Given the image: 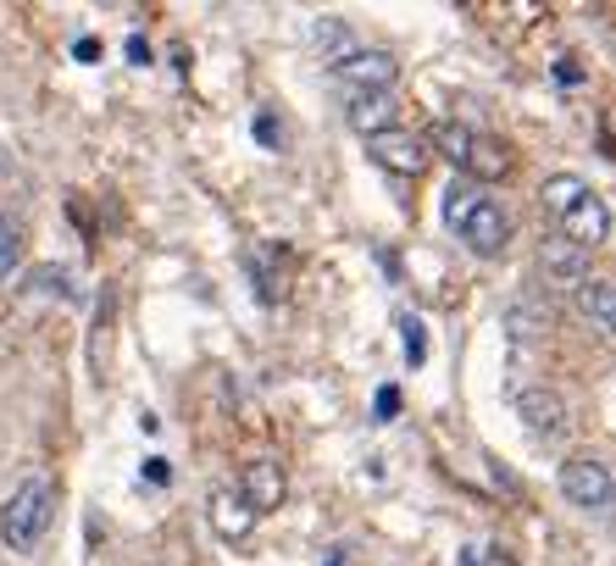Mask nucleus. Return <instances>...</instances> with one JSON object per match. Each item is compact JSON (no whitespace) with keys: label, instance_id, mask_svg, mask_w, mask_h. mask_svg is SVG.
<instances>
[{"label":"nucleus","instance_id":"f257e3e1","mask_svg":"<svg viewBox=\"0 0 616 566\" xmlns=\"http://www.w3.org/2000/svg\"><path fill=\"white\" fill-rule=\"evenodd\" d=\"M51 516H57V483L51 477H23L12 488V500L0 505V538H7L18 555H29L51 533Z\"/></svg>","mask_w":616,"mask_h":566},{"label":"nucleus","instance_id":"f03ea898","mask_svg":"<svg viewBox=\"0 0 616 566\" xmlns=\"http://www.w3.org/2000/svg\"><path fill=\"white\" fill-rule=\"evenodd\" d=\"M367 156L383 167V173H400V178H417L428 162H433V151H428V134H417V128H383V134H372L367 140Z\"/></svg>","mask_w":616,"mask_h":566},{"label":"nucleus","instance_id":"7ed1b4c3","mask_svg":"<svg viewBox=\"0 0 616 566\" xmlns=\"http://www.w3.org/2000/svg\"><path fill=\"white\" fill-rule=\"evenodd\" d=\"M561 494L583 511H599L616 500V477L599 455H572V461H561Z\"/></svg>","mask_w":616,"mask_h":566},{"label":"nucleus","instance_id":"20e7f679","mask_svg":"<svg viewBox=\"0 0 616 566\" xmlns=\"http://www.w3.org/2000/svg\"><path fill=\"white\" fill-rule=\"evenodd\" d=\"M333 79L345 84V95H389V84L400 79V62L389 51H350L345 62H333Z\"/></svg>","mask_w":616,"mask_h":566},{"label":"nucleus","instance_id":"39448f33","mask_svg":"<svg viewBox=\"0 0 616 566\" xmlns=\"http://www.w3.org/2000/svg\"><path fill=\"white\" fill-rule=\"evenodd\" d=\"M516 416L527 422V433L538 439V444H561L566 433H572V405L555 394V389H522L516 394Z\"/></svg>","mask_w":616,"mask_h":566},{"label":"nucleus","instance_id":"423d86ee","mask_svg":"<svg viewBox=\"0 0 616 566\" xmlns=\"http://www.w3.org/2000/svg\"><path fill=\"white\" fill-rule=\"evenodd\" d=\"M455 234L472 245V256H500V250H505V239H511V212H505L500 200L478 195V206L466 212V223H461Z\"/></svg>","mask_w":616,"mask_h":566},{"label":"nucleus","instance_id":"0eeeda50","mask_svg":"<svg viewBox=\"0 0 616 566\" xmlns=\"http://www.w3.org/2000/svg\"><path fill=\"white\" fill-rule=\"evenodd\" d=\"M605 234H610V212H605V200L594 189H583L561 212V239H572L577 250H594V245H605Z\"/></svg>","mask_w":616,"mask_h":566},{"label":"nucleus","instance_id":"6e6552de","mask_svg":"<svg viewBox=\"0 0 616 566\" xmlns=\"http://www.w3.org/2000/svg\"><path fill=\"white\" fill-rule=\"evenodd\" d=\"M538 267H544V278L550 284H561V289H577V284H588V250H577L572 239H544L538 245Z\"/></svg>","mask_w":616,"mask_h":566},{"label":"nucleus","instance_id":"1a4fd4ad","mask_svg":"<svg viewBox=\"0 0 616 566\" xmlns=\"http://www.w3.org/2000/svg\"><path fill=\"white\" fill-rule=\"evenodd\" d=\"M239 500H245L256 516H261V511H273V505L284 500V466H278V461H267V455H261V461H250V466H245V477H239Z\"/></svg>","mask_w":616,"mask_h":566},{"label":"nucleus","instance_id":"9d476101","mask_svg":"<svg viewBox=\"0 0 616 566\" xmlns=\"http://www.w3.org/2000/svg\"><path fill=\"white\" fill-rule=\"evenodd\" d=\"M572 295H577V311H583V317H588L605 339H616V284L588 278V284H577Z\"/></svg>","mask_w":616,"mask_h":566},{"label":"nucleus","instance_id":"9b49d317","mask_svg":"<svg viewBox=\"0 0 616 566\" xmlns=\"http://www.w3.org/2000/svg\"><path fill=\"white\" fill-rule=\"evenodd\" d=\"M394 95H350V128L361 134V140H372V134H383V128H394Z\"/></svg>","mask_w":616,"mask_h":566},{"label":"nucleus","instance_id":"f8f14e48","mask_svg":"<svg viewBox=\"0 0 616 566\" xmlns=\"http://www.w3.org/2000/svg\"><path fill=\"white\" fill-rule=\"evenodd\" d=\"M250 522H256V511H250L239 494H228V488H217V494H212V527H217L223 538H245V533H250Z\"/></svg>","mask_w":616,"mask_h":566},{"label":"nucleus","instance_id":"ddd939ff","mask_svg":"<svg viewBox=\"0 0 616 566\" xmlns=\"http://www.w3.org/2000/svg\"><path fill=\"white\" fill-rule=\"evenodd\" d=\"M472 140H478V134H472L466 123H450V117H444V123H439V128L428 134V151H439L444 162L466 167V156H472Z\"/></svg>","mask_w":616,"mask_h":566},{"label":"nucleus","instance_id":"4468645a","mask_svg":"<svg viewBox=\"0 0 616 566\" xmlns=\"http://www.w3.org/2000/svg\"><path fill=\"white\" fill-rule=\"evenodd\" d=\"M311 45L328 56V68H333V62H345V56L356 51V40H350V29H345L339 18H317V23H311Z\"/></svg>","mask_w":616,"mask_h":566},{"label":"nucleus","instance_id":"2eb2a0df","mask_svg":"<svg viewBox=\"0 0 616 566\" xmlns=\"http://www.w3.org/2000/svg\"><path fill=\"white\" fill-rule=\"evenodd\" d=\"M505 167H511V156H505L494 140H483V134H478V140H472V156H466V167H461V173H466V178H505Z\"/></svg>","mask_w":616,"mask_h":566},{"label":"nucleus","instance_id":"dca6fc26","mask_svg":"<svg viewBox=\"0 0 616 566\" xmlns=\"http://www.w3.org/2000/svg\"><path fill=\"white\" fill-rule=\"evenodd\" d=\"M505 333L522 339V344H527V339H544V333H550V306H538V311H533V306H505Z\"/></svg>","mask_w":616,"mask_h":566},{"label":"nucleus","instance_id":"f3484780","mask_svg":"<svg viewBox=\"0 0 616 566\" xmlns=\"http://www.w3.org/2000/svg\"><path fill=\"white\" fill-rule=\"evenodd\" d=\"M23 223L18 217H7V212H0V284H7L18 267H23Z\"/></svg>","mask_w":616,"mask_h":566},{"label":"nucleus","instance_id":"a211bd4d","mask_svg":"<svg viewBox=\"0 0 616 566\" xmlns=\"http://www.w3.org/2000/svg\"><path fill=\"white\" fill-rule=\"evenodd\" d=\"M583 189H588L583 178H572V173H555V178H544V206H550V212L561 217V212H566V206H572V200L583 195Z\"/></svg>","mask_w":616,"mask_h":566},{"label":"nucleus","instance_id":"6ab92c4d","mask_svg":"<svg viewBox=\"0 0 616 566\" xmlns=\"http://www.w3.org/2000/svg\"><path fill=\"white\" fill-rule=\"evenodd\" d=\"M478 195H483V189H472V184H461V178H455V184L444 189V228H461V223H466V212L478 206Z\"/></svg>","mask_w":616,"mask_h":566},{"label":"nucleus","instance_id":"aec40b11","mask_svg":"<svg viewBox=\"0 0 616 566\" xmlns=\"http://www.w3.org/2000/svg\"><path fill=\"white\" fill-rule=\"evenodd\" d=\"M400 350H405L411 367L428 361V328H422V317H400Z\"/></svg>","mask_w":616,"mask_h":566},{"label":"nucleus","instance_id":"412c9836","mask_svg":"<svg viewBox=\"0 0 616 566\" xmlns=\"http://www.w3.org/2000/svg\"><path fill=\"white\" fill-rule=\"evenodd\" d=\"M29 289H40V295H62V300H73V289H68V272H62V267H40V272L29 278Z\"/></svg>","mask_w":616,"mask_h":566},{"label":"nucleus","instance_id":"4be33fe9","mask_svg":"<svg viewBox=\"0 0 616 566\" xmlns=\"http://www.w3.org/2000/svg\"><path fill=\"white\" fill-rule=\"evenodd\" d=\"M400 416V383H383L372 394V422H394Z\"/></svg>","mask_w":616,"mask_h":566},{"label":"nucleus","instance_id":"5701e85b","mask_svg":"<svg viewBox=\"0 0 616 566\" xmlns=\"http://www.w3.org/2000/svg\"><path fill=\"white\" fill-rule=\"evenodd\" d=\"M250 128H256V145H267V151H278V145H284V128H278V117H273V112H256V123H250Z\"/></svg>","mask_w":616,"mask_h":566},{"label":"nucleus","instance_id":"b1692460","mask_svg":"<svg viewBox=\"0 0 616 566\" xmlns=\"http://www.w3.org/2000/svg\"><path fill=\"white\" fill-rule=\"evenodd\" d=\"M550 73H555V84H561V90H577V84H583V68H577L572 56H561Z\"/></svg>","mask_w":616,"mask_h":566},{"label":"nucleus","instance_id":"393cba45","mask_svg":"<svg viewBox=\"0 0 616 566\" xmlns=\"http://www.w3.org/2000/svg\"><path fill=\"white\" fill-rule=\"evenodd\" d=\"M145 483H173V461L151 455V461H145Z\"/></svg>","mask_w":616,"mask_h":566},{"label":"nucleus","instance_id":"a878e982","mask_svg":"<svg viewBox=\"0 0 616 566\" xmlns=\"http://www.w3.org/2000/svg\"><path fill=\"white\" fill-rule=\"evenodd\" d=\"M129 62H134V68H151V45H145V34H129Z\"/></svg>","mask_w":616,"mask_h":566},{"label":"nucleus","instance_id":"bb28decb","mask_svg":"<svg viewBox=\"0 0 616 566\" xmlns=\"http://www.w3.org/2000/svg\"><path fill=\"white\" fill-rule=\"evenodd\" d=\"M73 56H79V62H101V40H95V34H84V40L73 45Z\"/></svg>","mask_w":616,"mask_h":566},{"label":"nucleus","instance_id":"cd10ccee","mask_svg":"<svg viewBox=\"0 0 616 566\" xmlns=\"http://www.w3.org/2000/svg\"><path fill=\"white\" fill-rule=\"evenodd\" d=\"M328 566H345V560H339V555H328Z\"/></svg>","mask_w":616,"mask_h":566}]
</instances>
